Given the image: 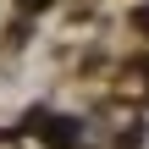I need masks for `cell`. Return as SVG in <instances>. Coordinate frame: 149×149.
<instances>
[{
	"mask_svg": "<svg viewBox=\"0 0 149 149\" xmlns=\"http://www.w3.org/2000/svg\"><path fill=\"white\" fill-rule=\"evenodd\" d=\"M22 6H28V11H33V6H44V0H22Z\"/></svg>",
	"mask_w": 149,
	"mask_h": 149,
	"instance_id": "2",
	"label": "cell"
},
{
	"mask_svg": "<svg viewBox=\"0 0 149 149\" xmlns=\"http://www.w3.org/2000/svg\"><path fill=\"white\" fill-rule=\"evenodd\" d=\"M33 127H44V144H50V149H72V144H77V122H66V116H55V122L33 116Z\"/></svg>",
	"mask_w": 149,
	"mask_h": 149,
	"instance_id": "1",
	"label": "cell"
}]
</instances>
